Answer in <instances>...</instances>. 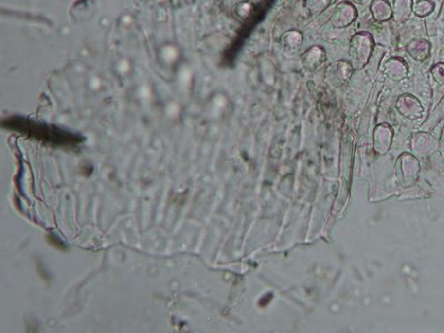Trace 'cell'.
I'll list each match as a JSON object with an SVG mask.
<instances>
[{"label":"cell","mask_w":444,"mask_h":333,"mask_svg":"<svg viewBox=\"0 0 444 333\" xmlns=\"http://www.w3.org/2000/svg\"><path fill=\"white\" fill-rule=\"evenodd\" d=\"M355 8L348 5V3H343V5H341L337 8V13L333 16L332 23L337 28H343V27L348 26L349 23L352 22L353 19H355Z\"/></svg>","instance_id":"obj_2"},{"label":"cell","mask_w":444,"mask_h":333,"mask_svg":"<svg viewBox=\"0 0 444 333\" xmlns=\"http://www.w3.org/2000/svg\"><path fill=\"white\" fill-rule=\"evenodd\" d=\"M330 0H306V7L312 13H320L328 6Z\"/></svg>","instance_id":"obj_8"},{"label":"cell","mask_w":444,"mask_h":333,"mask_svg":"<svg viewBox=\"0 0 444 333\" xmlns=\"http://www.w3.org/2000/svg\"><path fill=\"white\" fill-rule=\"evenodd\" d=\"M408 52L415 60L422 61L429 56L430 45L426 40H414L408 46Z\"/></svg>","instance_id":"obj_4"},{"label":"cell","mask_w":444,"mask_h":333,"mask_svg":"<svg viewBox=\"0 0 444 333\" xmlns=\"http://www.w3.org/2000/svg\"><path fill=\"white\" fill-rule=\"evenodd\" d=\"M371 52V38L369 35H356L352 39L350 53L356 62H367Z\"/></svg>","instance_id":"obj_1"},{"label":"cell","mask_w":444,"mask_h":333,"mask_svg":"<svg viewBox=\"0 0 444 333\" xmlns=\"http://www.w3.org/2000/svg\"><path fill=\"white\" fill-rule=\"evenodd\" d=\"M432 74L435 78V80L444 84V64H439L433 67L432 69Z\"/></svg>","instance_id":"obj_10"},{"label":"cell","mask_w":444,"mask_h":333,"mask_svg":"<svg viewBox=\"0 0 444 333\" xmlns=\"http://www.w3.org/2000/svg\"><path fill=\"white\" fill-rule=\"evenodd\" d=\"M302 41V37L301 35L298 33V31H290V33L284 35V42L288 47H298L300 46Z\"/></svg>","instance_id":"obj_7"},{"label":"cell","mask_w":444,"mask_h":333,"mask_svg":"<svg viewBox=\"0 0 444 333\" xmlns=\"http://www.w3.org/2000/svg\"><path fill=\"white\" fill-rule=\"evenodd\" d=\"M412 13L411 0H395L392 15L396 21L403 22L410 18Z\"/></svg>","instance_id":"obj_5"},{"label":"cell","mask_w":444,"mask_h":333,"mask_svg":"<svg viewBox=\"0 0 444 333\" xmlns=\"http://www.w3.org/2000/svg\"><path fill=\"white\" fill-rule=\"evenodd\" d=\"M371 9L376 20H388V19H390L392 16L391 8L389 6V3L387 1H384V0H376V1L372 3Z\"/></svg>","instance_id":"obj_6"},{"label":"cell","mask_w":444,"mask_h":333,"mask_svg":"<svg viewBox=\"0 0 444 333\" xmlns=\"http://www.w3.org/2000/svg\"><path fill=\"white\" fill-rule=\"evenodd\" d=\"M324 60V52L319 47H313L309 49L302 57V62L303 66L308 69H314L319 66L322 61Z\"/></svg>","instance_id":"obj_3"},{"label":"cell","mask_w":444,"mask_h":333,"mask_svg":"<svg viewBox=\"0 0 444 333\" xmlns=\"http://www.w3.org/2000/svg\"><path fill=\"white\" fill-rule=\"evenodd\" d=\"M433 9V5L430 1L426 0H421L416 3L415 6V14L418 16H426L431 13V10Z\"/></svg>","instance_id":"obj_9"}]
</instances>
